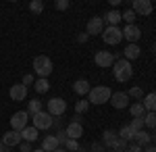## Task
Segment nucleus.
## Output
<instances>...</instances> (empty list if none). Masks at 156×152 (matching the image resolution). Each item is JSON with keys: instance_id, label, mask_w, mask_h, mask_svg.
Wrapping results in <instances>:
<instances>
[{"instance_id": "39448f33", "label": "nucleus", "mask_w": 156, "mask_h": 152, "mask_svg": "<svg viewBox=\"0 0 156 152\" xmlns=\"http://www.w3.org/2000/svg\"><path fill=\"white\" fill-rule=\"evenodd\" d=\"M31 117H34V127L37 131H48L52 127V115L46 113V110H40V113L31 115Z\"/></svg>"}, {"instance_id": "37998d69", "label": "nucleus", "mask_w": 156, "mask_h": 152, "mask_svg": "<svg viewBox=\"0 0 156 152\" xmlns=\"http://www.w3.org/2000/svg\"><path fill=\"white\" fill-rule=\"evenodd\" d=\"M0 152H11V148H9L4 142H0Z\"/></svg>"}, {"instance_id": "1a4fd4ad", "label": "nucleus", "mask_w": 156, "mask_h": 152, "mask_svg": "<svg viewBox=\"0 0 156 152\" xmlns=\"http://www.w3.org/2000/svg\"><path fill=\"white\" fill-rule=\"evenodd\" d=\"M104 19L102 17H92L90 21H87V25H85V34L87 35H102V31H104Z\"/></svg>"}, {"instance_id": "a18cd8bd", "label": "nucleus", "mask_w": 156, "mask_h": 152, "mask_svg": "<svg viewBox=\"0 0 156 152\" xmlns=\"http://www.w3.org/2000/svg\"><path fill=\"white\" fill-rule=\"evenodd\" d=\"M73 123H81V115H77V113H75V117H73Z\"/></svg>"}, {"instance_id": "cd10ccee", "label": "nucleus", "mask_w": 156, "mask_h": 152, "mask_svg": "<svg viewBox=\"0 0 156 152\" xmlns=\"http://www.w3.org/2000/svg\"><path fill=\"white\" fill-rule=\"evenodd\" d=\"M87 108H90L87 98H79V100L75 102V113H77V115H83V113H87Z\"/></svg>"}, {"instance_id": "dca6fc26", "label": "nucleus", "mask_w": 156, "mask_h": 152, "mask_svg": "<svg viewBox=\"0 0 156 152\" xmlns=\"http://www.w3.org/2000/svg\"><path fill=\"white\" fill-rule=\"evenodd\" d=\"M140 54H142V48L137 46V44H127L125 50H123V56H125V60H129V63L135 60Z\"/></svg>"}, {"instance_id": "ddd939ff", "label": "nucleus", "mask_w": 156, "mask_h": 152, "mask_svg": "<svg viewBox=\"0 0 156 152\" xmlns=\"http://www.w3.org/2000/svg\"><path fill=\"white\" fill-rule=\"evenodd\" d=\"M65 133H67V138L69 140H79L81 136H83V123H69L67 127H65Z\"/></svg>"}, {"instance_id": "e433bc0d", "label": "nucleus", "mask_w": 156, "mask_h": 152, "mask_svg": "<svg viewBox=\"0 0 156 152\" xmlns=\"http://www.w3.org/2000/svg\"><path fill=\"white\" fill-rule=\"evenodd\" d=\"M90 150L92 152H104V144H102V142H92Z\"/></svg>"}, {"instance_id": "bb28decb", "label": "nucleus", "mask_w": 156, "mask_h": 152, "mask_svg": "<svg viewBox=\"0 0 156 152\" xmlns=\"http://www.w3.org/2000/svg\"><path fill=\"white\" fill-rule=\"evenodd\" d=\"M127 96H129V98H133V100H137V102H142V100H144V90H142V88H140V85H133L131 90H129V92H127Z\"/></svg>"}, {"instance_id": "f3484780", "label": "nucleus", "mask_w": 156, "mask_h": 152, "mask_svg": "<svg viewBox=\"0 0 156 152\" xmlns=\"http://www.w3.org/2000/svg\"><path fill=\"white\" fill-rule=\"evenodd\" d=\"M90 90H92V85L87 83V79H77V81L73 83V92L77 94V96H87L90 94Z\"/></svg>"}, {"instance_id": "09e8293b", "label": "nucleus", "mask_w": 156, "mask_h": 152, "mask_svg": "<svg viewBox=\"0 0 156 152\" xmlns=\"http://www.w3.org/2000/svg\"><path fill=\"white\" fill-rule=\"evenodd\" d=\"M152 48H154V52H156V44H154V46H152Z\"/></svg>"}, {"instance_id": "ea45409f", "label": "nucleus", "mask_w": 156, "mask_h": 152, "mask_svg": "<svg viewBox=\"0 0 156 152\" xmlns=\"http://www.w3.org/2000/svg\"><path fill=\"white\" fill-rule=\"evenodd\" d=\"M19 150H21V152H31L34 148H31L29 142H21V144H19Z\"/></svg>"}, {"instance_id": "7c9ffc66", "label": "nucleus", "mask_w": 156, "mask_h": 152, "mask_svg": "<svg viewBox=\"0 0 156 152\" xmlns=\"http://www.w3.org/2000/svg\"><path fill=\"white\" fill-rule=\"evenodd\" d=\"M29 11L34 13V15H40V13L44 11V2L42 0H31L29 2Z\"/></svg>"}, {"instance_id": "4be33fe9", "label": "nucleus", "mask_w": 156, "mask_h": 152, "mask_svg": "<svg viewBox=\"0 0 156 152\" xmlns=\"http://www.w3.org/2000/svg\"><path fill=\"white\" fill-rule=\"evenodd\" d=\"M150 138H152V136H150L146 129H142V131H137V133L133 136V144H137V146H142V148H144V146L150 144Z\"/></svg>"}, {"instance_id": "5701e85b", "label": "nucleus", "mask_w": 156, "mask_h": 152, "mask_svg": "<svg viewBox=\"0 0 156 152\" xmlns=\"http://www.w3.org/2000/svg\"><path fill=\"white\" fill-rule=\"evenodd\" d=\"M37 133H40V131H37L36 127H29V125H27V127L21 131V138H23V142H29V144H34V142L37 140Z\"/></svg>"}, {"instance_id": "58836bf2", "label": "nucleus", "mask_w": 156, "mask_h": 152, "mask_svg": "<svg viewBox=\"0 0 156 152\" xmlns=\"http://www.w3.org/2000/svg\"><path fill=\"white\" fill-rule=\"evenodd\" d=\"M125 152H144V148H142V146H137V144H127Z\"/></svg>"}, {"instance_id": "423d86ee", "label": "nucleus", "mask_w": 156, "mask_h": 152, "mask_svg": "<svg viewBox=\"0 0 156 152\" xmlns=\"http://www.w3.org/2000/svg\"><path fill=\"white\" fill-rule=\"evenodd\" d=\"M27 121H29V113H27V110H17V113L11 117L12 131H19V133H21V131L27 127Z\"/></svg>"}, {"instance_id": "f704fd0d", "label": "nucleus", "mask_w": 156, "mask_h": 152, "mask_svg": "<svg viewBox=\"0 0 156 152\" xmlns=\"http://www.w3.org/2000/svg\"><path fill=\"white\" fill-rule=\"evenodd\" d=\"M125 148H127V142L119 138V140L112 144V148H110V150H115V152H125Z\"/></svg>"}, {"instance_id": "72a5a7b5", "label": "nucleus", "mask_w": 156, "mask_h": 152, "mask_svg": "<svg viewBox=\"0 0 156 152\" xmlns=\"http://www.w3.org/2000/svg\"><path fill=\"white\" fill-rule=\"evenodd\" d=\"M129 127H131L133 131H135V133H137V131H142V129H144V117H140V119H133Z\"/></svg>"}, {"instance_id": "6ab92c4d", "label": "nucleus", "mask_w": 156, "mask_h": 152, "mask_svg": "<svg viewBox=\"0 0 156 152\" xmlns=\"http://www.w3.org/2000/svg\"><path fill=\"white\" fill-rule=\"evenodd\" d=\"M56 148H60L56 136H46V138L42 140V150H44V152H54Z\"/></svg>"}, {"instance_id": "2eb2a0df", "label": "nucleus", "mask_w": 156, "mask_h": 152, "mask_svg": "<svg viewBox=\"0 0 156 152\" xmlns=\"http://www.w3.org/2000/svg\"><path fill=\"white\" fill-rule=\"evenodd\" d=\"M2 142H4L9 148H15V146H19V144L23 142V138H21L19 131H12V129H11V131H6V133L2 136Z\"/></svg>"}, {"instance_id": "a211bd4d", "label": "nucleus", "mask_w": 156, "mask_h": 152, "mask_svg": "<svg viewBox=\"0 0 156 152\" xmlns=\"http://www.w3.org/2000/svg\"><path fill=\"white\" fill-rule=\"evenodd\" d=\"M102 19H104V23H106V25H112V27H119V23L123 21L121 11H108Z\"/></svg>"}, {"instance_id": "393cba45", "label": "nucleus", "mask_w": 156, "mask_h": 152, "mask_svg": "<svg viewBox=\"0 0 156 152\" xmlns=\"http://www.w3.org/2000/svg\"><path fill=\"white\" fill-rule=\"evenodd\" d=\"M133 136H135V131H133L129 125H123V127L119 129V138H121V140H125L127 144H129V142H133Z\"/></svg>"}, {"instance_id": "4c0bfd02", "label": "nucleus", "mask_w": 156, "mask_h": 152, "mask_svg": "<svg viewBox=\"0 0 156 152\" xmlns=\"http://www.w3.org/2000/svg\"><path fill=\"white\" fill-rule=\"evenodd\" d=\"M69 6H71L69 0H56V9H58V11H67Z\"/></svg>"}, {"instance_id": "c85d7f7f", "label": "nucleus", "mask_w": 156, "mask_h": 152, "mask_svg": "<svg viewBox=\"0 0 156 152\" xmlns=\"http://www.w3.org/2000/svg\"><path fill=\"white\" fill-rule=\"evenodd\" d=\"M27 110H29V115H36L42 110V100L40 98H34V100H29V104H27Z\"/></svg>"}, {"instance_id": "de8ad7c7", "label": "nucleus", "mask_w": 156, "mask_h": 152, "mask_svg": "<svg viewBox=\"0 0 156 152\" xmlns=\"http://www.w3.org/2000/svg\"><path fill=\"white\" fill-rule=\"evenodd\" d=\"M31 152H44V150H42V148H37V150H31Z\"/></svg>"}, {"instance_id": "8fccbe9b", "label": "nucleus", "mask_w": 156, "mask_h": 152, "mask_svg": "<svg viewBox=\"0 0 156 152\" xmlns=\"http://www.w3.org/2000/svg\"><path fill=\"white\" fill-rule=\"evenodd\" d=\"M106 152H115V150H106Z\"/></svg>"}, {"instance_id": "6e6552de", "label": "nucleus", "mask_w": 156, "mask_h": 152, "mask_svg": "<svg viewBox=\"0 0 156 152\" xmlns=\"http://www.w3.org/2000/svg\"><path fill=\"white\" fill-rule=\"evenodd\" d=\"M65 110H67V102H65L62 98L54 96V98H50V100H48V113L52 115V117H62Z\"/></svg>"}, {"instance_id": "a19ab883", "label": "nucleus", "mask_w": 156, "mask_h": 152, "mask_svg": "<svg viewBox=\"0 0 156 152\" xmlns=\"http://www.w3.org/2000/svg\"><path fill=\"white\" fill-rule=\"evenodd\" d=\"M25 85V88H27V85H31V83H34V75H23V81H21Z\"/></svg>"}, {"instance_id": "20e7f679", "label": "nucleus", "mask_w": 156, "mask_h": 152, "mask_svg": "<svg viewBox=\"0 0 156 152\" xmlns=\"http://www.w3.org/2000/svg\"><path fill=\"white\" fill-rule=\"evenodd\" d=\"M102 40H104V44H108V46H117V44H121V42H123V31H121V27L106 25L104 31H102Z\"/></svg>"}, {"instance_id": "c756f323", "label": "nucleus", "mask_w": 156, "mask_h": 152, "mask_svg": "<svg viewBox=\"0 0 156 152\" xmlns=\"http://www.w3.org/2000/svg\"><path fill=\"white\" fill-rule=\"evenodd\" d=\"M144 127L156 129V113H146L144 115Z\"/></svg>"}, {"instance_id": "412c9836", "label": "nucleus", "mask_w": 156, "mask_h": 152, "mask_svg": "<svg viewBox=\"0 0 156 152\" xmlns=\"http://www.w3.org/2000/svg\"><path fill=\"white\" fill-rule=\"evenodd\" d=\"M119 140V133L115 131V129H106L104 133H102V144L108 146V148H112V144Z\"/></svg>"}, {"instance_id": "79ce46f5", "label": "nucleus", "mask_w": 156, "mask_h": 152, "mask_svg": "<svg viewBox=\"0 0 156 152\" xmlns=\"http://www.w3.org/2000/svg\"><path fill=\"white\" fill-rule=\"evenodd\" d=\"M87 38H90V35H87V34L83 31V34H79V35H77V42H79V44H83V42H87Z\"/></svg>"}, {"instance_id": "f257e3e1", "label": "nucleus", "mask_w": 156, "mask_h": 152, "mask_svg": "<svg viewBox=\"0 0 156 152\" xmlns=\"http://www.w3.org/2000/svg\"><path fill=\"white\" fill-rule=\"evenodd\" d=\"M112 71H115V79H117V81H121V83L129 81V79L133 77L131 63H129V60H125V59H117V60H115Z\"/></svg>"}, {"instance_id": "9b49d317", "label": "nucleus", "mask_w": 156, "mask_h": 152, "mask_svg": "<svg viewBox=\"0 0 156 152\" xmlns=\"http://www.w3.org/2000/svg\"><path fill=\"white\" fill-rule=\"evenodd\" d=\"M131 11L135 13V15H144V17H148L150 13L154 11V4H152L150 0H133Z\"/></svg>"}, {"instance_id": "aec40b11", "label": "nucleus", "mask_w": 156, "mask_h": 152, "mask_svg": "<svg viewBox=\"0 0 156 152\" xmlns=\"http://www.w3.org/2000/svg\"><path fill=\"white\" fill-rule=\"evenodd\" d=\"M142 104H144L146 113H156V92L146 94L144 100H142Z\"/></svg>"}, {"instance_id": "9d476101", "label": "nucleus", "mask_w": 156, "mask_h": 152, "mask_svg": "<svg viewBox=\"0 0 156 152\" xmlns=\"http://www.w3.org/2000/svg\"><path fill=\"white\" fill-rule=\"evenodd\" d=\"M121 31H123V40H127L129 44H137V40L142 38V29H140L135 23L133 25H125Z\"/></svg>"}, {"instance_id": "f03ea898", "label": "nucleus", "mask_w": 156, "mask_h": 152, "mask_svg": "<svg viewBox=\"0 0 156 152\" xmlns=\"http://www.w3.org/2000/svg\"><path fill=\"white\" fill-rule=\"evenodd\" d=\"M52 69H54V65H52L50 56L40 54V56H36V59H34V73H36L40 79H48L50 73H52Z\"/></svg>"}, {"instance_id": "7ed1b4c3", "label": "nucleus", "mask_w": 156, "mask_h": 152, "mask_svg": "<svg viewBox=\"0 0 156 152\" xmlns=\"http://www.w3.org/2000/svg\"><path fill=\"white\" fill-rule=\"evenodd\" d=\"M110 96H112V90L108 85H96V88H92L90 94H87V102L100 106V104H104V102H108Z\"/></svg>"}, {"instance_id": "b1692460", "label": "nucleus", "mask_w": 156, "mask_h": 152, "mask_svg": "<svg viewBox=\"0 0 156 152\" xmlns=\"http://www.w3.org/2000/svg\"><path fill=\"white\" fill-rule=\"evenodd\" d=\"M129 113H131L133 119H140V117H144V115H146V108H144L142 102H133V104L129 106Z\"/></svg>"}, {"instance_id": "0eeeda50", "label": "nucleus", "mask_w": 156, "mask_h": 152, "mask_svg": "<svg viewBox=\"0 0 156 152\" xmlns=\"http://www.w3.org/2000/svg\"><path fill=\"white\" fill-rule=\"evenodd\" d=\"M115 60H117V56H115L112 52H108V50H98L96 54H94V63H96L98 67H102V69L112 67Z\"/></svg>"}, {"instance_id": "a878e982", "label": "nucleus", "mask_w": 156, "mask_h": 152, "mask_svg": "<svg viewBox=\"0 0 156 152\" xmlns=\"http://www.w3.org/2000/svg\"><path fill=\"white\" fill-rule=\"evenodd\" d=\"M34 90H36L37 94H46L50 90V81L48 79H40V77H37L36 81H34Z\"/></svg>"}, {"instance_id": "4468645a", "label": "nucleus", "mask_w": 156, "mask_h": 152, "mask_svg": "<svg viewBox=\"0 0 156 152\" xmlns=\"http://www.w3.org/2000/svg\"><path fill=\"white\" fill-rule=\"evenodd\" d=\"M9 96H11L12 100L21 102V100L27 98V88H25L23 83H15V85H11V90H9Z\"/></svg>"}, {"instance_id": "49530a36", "label": "nucleus", "mask_w": 156, "mask_h": 152, "mask_svg": "<svg viewBox=\"0 0 156 152\" xmlns=\"http://www.w3.org/2000/svg\"><path fill=\"white\" fill-rule=\"evenodd\" d=\"M54 152H67V150H65V148H56Z\"/></svg>"}, {"instance_id": "c03bdc74", "label": "nucleus", "mask_w": 156, "mask_h": 152, "mask_svg": "<svg viewBox=\"0 0 156 152\" xmlns=\"http://www.w3.org/2000/svg\"><path fill=\"white\" fill-rule=\"evenodd\" d=\"M144 152H156V146H150L148 144V146H144Z\"/></svg>"}, {"instance_id": "c9c22d12", "label": "nucleus", "mask_w": 156, "mask_h": 152, "mask_svg": "<svg viewBox=\"0 0 156 152\" xmlns=\"http://www.w3.org/2000/svg\"><path fill=\"white\" fill-rule=\"evenodd\" d=\"M56 140H58V146H65V144H67V133H65V129H58Z\"/></svg>"}, {"instance_id": "2f4dec72", "label": "nucleus", "mask_w": 156, "mask_h": 152, "mask_svg": "<svg viewBox=\"0 0 156 152\" xmlns=\"http://www.w3.org/2000/svg\"><path fill=\"white\" fill-rule=\"evenodd\" d=\"M121 17H123V21H125L127 25H133V23H135V17H137V15H135V13H133L131 9H129V11L121 13Z\"/></svg>"}, {"instance_id": "f8f14e48", "label": "nucleus", "mask_w": 156, "mask_h": 152, "mask_svg": "<svg viewBox=\"0 0 156 152\" xmlns=\"http://www.w3.org/2000/svg\"><path fill=\"white\" fill-rule=\"evenodd\" d=\"M108 102L115 106L117 110H119V108H127V106H129V96H127V92H112V96H110Z\"/></svg>"}, {"instance_id": "473e14b6", "label": "nucleus", "mask_w": 156, "mask_h": 152, "mask_svg": "<svg viewBox=\"0 0 156 152\" xmlns=\"http://www.w3.org/2000/svg\"><path fill=\"white\" fill-rule=\"evenodd\" d=\"M79 148H81V144L77 140H69V138H67V144H65V150L67 152H77Z\"/></svg>"}]
</instances>
